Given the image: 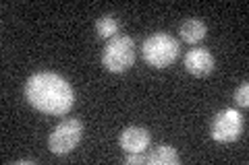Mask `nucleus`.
Listing matches in <instances>:
<instances>
[{"mask_svg":"<svg viewBox=\"0 0 249 165\" xmlns=\"http://www.w3.org/2000/svg\"><path fill=\"white\" fill-rule=\"evenodd\" d=\"M25 99L46 116H65L75 105L71 83L58 73H36L25 83Z\"/></svg>","mask_w":249,"mask_h":165,"instance_id":"f257e3e1","label":"nucleus"},{"mask_svg":"<svg viewBox=\"0 0 249 165\" xmlns=\"http://www.w3.org/2000/svg\"><path fill=\"white\" fill-rule=\"evenodd\" d=\"M142 56L154 68H166L178 58V42L170 33H152L142 44Z\"/></svg>","mask_w":249,"mask_h":165,"instance_id":"f03ea898","label":"nucleus"},{"mask_svg":"<svg viewBox=\"0 0 249 165\" xmlns=\"http://www.w3.org/2000/svg\"><path fill=\"white\" fill-rule=\"evenodd\" d=\"M102 64L108 73H127L135 64V42L129 35L108 39L102 50Z\"/></svg>","mask_w":249,"mask_h":165,"instance_id":"7ed1b4c3","label":"nucleus"},{"mask_svg":"<svg viewBox=\"0 0 249 165\" xmlns=\"http://www.w3.org/2000/svg\"><path fill=\"white\" fill-rule=\"evenodd\" d=\"M81 136H83V124L77 118H67L50 132L48 149L54 155H67L81 143Z\"/></svg>","mask_w":249,"mask_h":165,"instance_id":"20e7f679","label":"nucleus"},{"mask_svg":"<svg viewBox=\"0 0 249 165\" xmlns=\"http://www.w3.org/2000/svg\"><path fill=\"white\" fill-rule=\"evenodd\" d=\"M243 135V118L237 109H222L210 124V136L216 143H235Z\"/></svg>","mask_w":249,"mask_h":165,"instance_id":"39448f33","label":"nucleus"},{"mask_svg":"<svg viewBox=\"0 0 249 165\" xmlns=\"http://www.w3.org/2000/svg\"><path fill=\"white\" fill-rule=\"evenodd\" d=\"M183 64H185V70L189 75L193 76H208L210 73L214 70V56H212V52L206 50V48H196V50H189L185 54V60H183Z\"/></svg>","mask_w":249,"mask_h":165,"instance_id":"423d86ee","label":"nucleus"},{"mask_svg":"<svg viewBox=\"0 0 249 165\" xmlns=\"http://www.w3.org/2000/svg\"><path fill=\"white\" fill-rule=\"evenodd\" d=\"M150 132L142 126H129L121 132L119 145L124 153H143L150 145Z\"/></svg>","mask_w":249,"mask_h":165,"instance_id":"0eeeda50","label":"nucleus"},{"mask_svg":"<svg viewBox=\"0 0 249 165\" xmlns=\"http://www.w3.org/2000/svg\"><path fill=\"white\" fill-rule=\"evenodd\" d=\"M178 33H181V39L187 44H199L208 33V25L201 19H187L181 23Z\"/></svg>","mask_w":249,"mask_h":165,"instance_id":"6e6552de","label":"nucleus"},{"mask_svg":"<svg viewBox=\"0 0 249 165\" xmlns=\"http://www.w3.org/2000/svg\"><path fill=\"white\" fill-rule=\"evenodd\" d=\"M178 163H181V157H178L177 149L170 145H158L147 155V165H178Z\"/></svg>","mask_w":249,"mask_h":165,"instance_id":"1a4fd4ad","label":"nucleus"},{"mask_svg":"<svg viewBox=\"0 0 249 165\" xmlns=\"http://www.w3.org/2000/svg\"><path fill=\"white\" fill-rule=\"evenodd\" d=\"M121 31V21L112 17V15H102L96 21V33L102 39H112L116 37V33Z\"/></svg>","mask_w":249,"mask_h":165,"instance_id":"9d476101","label":"nucleus"},{"mask_svg":"<svg viewBox=\"0 0 249 165\" xmlns=\"http://www.w3.org/2000/svg\"><path fill=\"white\" fill-rule=\"evenodd\" d=\"M235 101L241 107H247L249 105V85L247 83H241L237 91H235Z\"/></svg>","mask_w":249,"mask_h":165,"instance_id":"9b49d317","label":"nucleus"},{"mask_svg":"<svg viewBox=\"0 0 249 165\" xmlns=\"http://www.w3.org/2000/svg\"><path fill=\"white\" fill-rule=\"evenodd\" d=\"M124 163L127 165H143V163H147V155H143V153H127Z\"/></svg>","mask_w":249,"mask_h":165,"instance_id":"f8f14e48","label":"nucleus"},{"mask_svg":"<svg viewBox=\"0 0 249 165\" xmlns=\"http://www.w3.org/2000/svg\"><path fill=\"white\" fill-rule=\"evenodd\" d=\"M31 163H36V159H19V161H15V165H31Z\"/></svg>","mask_w":249,"mask_h":165,"instance_id":"ddd939ff","label":"nucleus"}]
</instances>
